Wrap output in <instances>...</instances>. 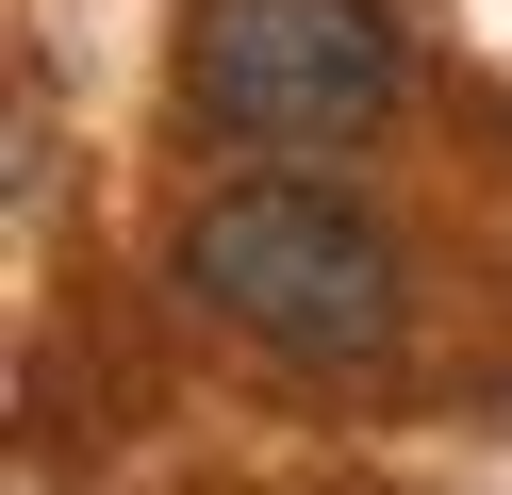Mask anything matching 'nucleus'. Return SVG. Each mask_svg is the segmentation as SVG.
Wrapping results in <instances>:
<instances>
[{"instance_id": "nucleus-1", "label": "nucleus", "mask_w": 512, "mask_h": 495, "mask_svg": "<svg viewBox=\"0 0 512 495\" xmlns=\"http://www.w3.org/2000/svg\"><path fill=\"white\" fill-rule=\"evenodd\" d=\"M182 297L232 314L248 347H281V363H364V347H397V248H380L347 198H314V182H232V198H199V215H182Z\"/></svg>"}, {"instance_id": "nucleus-2", "label": "nucleus", "mask_w": 512, "mask_h": 495, "mask_svg": "<svg viewBox=\"0 0 512 495\" xmlns=\"http://www.w3.org/2000/svg\"><path fill=\"white\" fill-rule=\"evenodd\" d=\"M182 83L232 149H347L397 99V17L380 0H199Z\"/></svg>"}]
</instances>
